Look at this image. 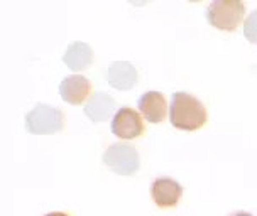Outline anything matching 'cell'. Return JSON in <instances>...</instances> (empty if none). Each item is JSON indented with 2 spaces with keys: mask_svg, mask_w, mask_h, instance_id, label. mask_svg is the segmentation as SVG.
I'll return each instance as SVG.
<instances>
[{
  "mask_svg": "<svg viewBox=\"0 0 257 216\" xmlns=\"http://www.w3.org/2000/svg\"><path fill=\"white\" fill-rule=\"evenodd\" d=\"M169 120L174 128L195 132L200 130L208 122V112L196 96L186 93V91H176L171 98Z\"/></svg>",
  "mask_w": 257,
  "mask_h": 216,
  "instance_id": "obj_1",
  "label": "cell"
},
{
  "mask_svg": "<svg viewBox=\"0 0 257 216\" xmlns=\"http://www.w3.org/2000/svg\"><path fill=\"white\" fill-rule=\"evenodd\" d=\"M245 6L240 0H213L206 9V19L215 29L233 32L244 19Z\"/></svg>",
  "mask_w": 257,
  "mask_h": 216,
  "instance_id": "obj_2",
  "label": "cell"
},
{
  "mask_svg": "<svg viewBox=\"0 0 257 216\" xmlns=\"http://www.w3.org/2000/svg\"><path fill=\"white\" fill-rule=\"evenodd\" d=\"M64 115L59 108L48 103H38L26 115V130L32 135H48L61 132Z\"/></svg>",
  "mask_w": 257,
  "mask_h": 216,
  "instance_id": "obj_3",
  "label": "cell"
},
{
  "mask_svg": "<svg viewBox=\"0 0 257 216\" xmlns=\"http://www.w3.org/2000/svg\"><path fill=\"white\" fill-rule=\"evenodd\" d=\"M103 164L118 176H132L139 171L141 157L136 147H132L131 144H123V142H117L105 150Z\"/></svg>",
  "mask_w": 257,
  "mask_h": 216,
  "instance_id": "obj_4",
  "label": "cell"
},
{
  "mask_svg": "<svg viewBox=\"0 0 257 216\" xmlns=\"http://www.w3.org/2000/svg\"><path fill=\"white\" fill-rule=\"evenodd\" d=\"M112 134L122 140H132L144 134V122L141 113L131 107H122L117 110L112 120Z\"/></svg>",
  "mask_w": 257,
  "mask_h": 216,
  "instance_id": "obj_5",
  "label": "cell"
},
{
  "mask_svg": "<svg viewBox=\"0 0 257 216\" xmlns=\"http://www.w3.org/2000/svg\"><path fill=\"white\" fill-rule=\"evenodd\" d=\"M151 196H153L154 203L161 209L174 208L183 197V186L174 179L169 177H158L154 179L153 186H151Z\"/></svg>",
  "mask_w": 257,
  "mask_h": 216,
  "instance_id": "obj_6",
  "label": "cell"
},
{
  "mask_svg": "<svg viewBox=\"0 0 257 216\" xmlns=\"http://www.w3.org/2000/svg\"><path fill=\"white\" fill-rule=\"evenodd\" d=\"M91 93V83L88 78L81 75L66 76L59 85V95L66 103L83 105Z\"/></svg>",
  "mask_w": 257,
  "mask_h": 216,
  "instance_id": "obj_7",
  "label": "cell"
},
{
  "mask_svg": "<svg viewBox=\"0 0 257 216\" xmlns=\"http://www.w3.org/2000/svg\"><path fill=\"white\" fill-rule=\"evenodd\" d=\"M139 75L134 64L128 61H113L108 66L107 71V81L112 88L120 90V91H128L136 86Z\"/></svg>",
  "mask_w": 257,
  "mask_h": 216,
  "instance_id": "obj_8",
  "label": "cell"
},
{
  "mask_svg": "<svg viewBox=\"0 0 257 216\" xmlns=\"http://www.w3.org/2000/svg\"><path fill=\"white\" fill-rule=\"evenodd\" d=\"M142 117L151 123H161L166 118L168 102L161 91H146L137 102Z\"/></svg>",
  "mask_w": 257,
  "mask_h": 216,
  "instance_id": "obj_9",
  "label": "cell"
},
{
  "mask_svg": "<svg viewBox=\"0 0 257 216\" xmlns=\"http://www.w3.org/2000/svg\"><path fill=\"white\" fill-rule=\"evenodd\" d=\"M117 103L108 93L105 91H96L90 96L88 103L85 105V115L91 122H107L112 113L115 112Z\"/></svg>",
  "mask_w": 257,
  "mask_h": 216,
  "instance_id": "obj_10",
  "label": "cell"
},
{
  "mask_svg": "<svg viewBox=\"0 0 257 216\" xmlns=\"http://www.w3.org/2000/svg\"><path fill=\"white\" fill-rule=\"evenodd\" d=\"M63 63L71 71H83L93 63V49L86 43H73L63 54Z\"/></svg>",
  "mask_w": 257,
  "mask_h": 216,
  "instance_id": "obj_11",
  "label": "cell"
},
{
  "mask_svg": "<svg viewBox=\"0 0 257 216\" xmlns=\"http://www.w3.org/2000/svg\"><path fill=\"white\" fill-rule=\"evenodd\" d=\"M244 36L252 44H257V11H252L244 22Z\"/></svg>",
  "mask_w": 257,
  "mask_h": 216,
  "instance_id": "obj_12",
  "label": "cell"
},
{
  "mask_svg": "<svg viewBox=\"0 0 257 216\" xmlns=\"http://www.w3.org/2000/svg\"><path fill=\"white\" fill-rule=\"evenodd\" d=\"M44 216H70L68 213H63V211H53V213H48Z\"/></svg>",
  "mask_w": 257,
  "mask_h": 216,
  "instance_id": "obj_13",
  "label": "cell"
},
{
  "mask_svg": "<svg viewBox=\"0 0 257 216\" xmlns=\"http://www.w3.org/2000/svg\"><path fill=\"white\" fill-rule=\"evenodd\" d=\"M230 216H252L250 213H247V211H237V213H233Z\"/></svg>",
  "mask_w": 257,
  "mask_h": 216,
  "instance_id": "obj_14",
  "label": "cell"
}]
</instances>
